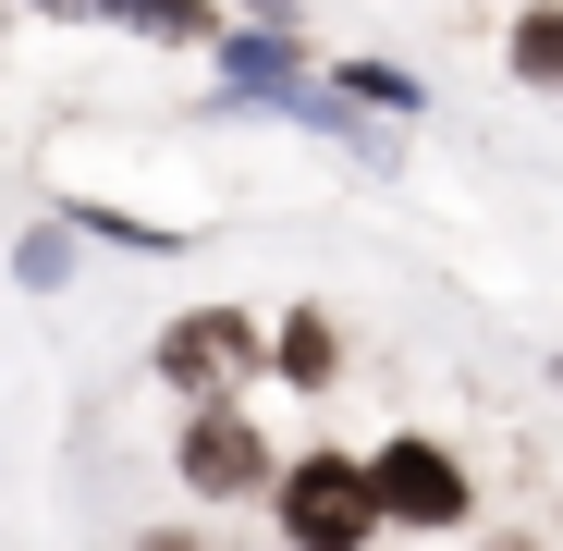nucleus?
<instances>
[{
  "label": "nucleus",
  "instance_id": "nucleus-1",
  "mask_svg": "<svg viewBox=\"0 0 563 551\" xmlns=\"http://www.w3.org/2000/svg\"><path fill=\"white\" fill-rule=\"evenodd\" d=\"M269 515L295 527L307 551H355L367 527H393L380 466H355V453H307V466H282V478H269Z\"/></svg>",
  "mask_w": 563,
  "mask_h": 551
},
{
  "label": "nucleus",
  "instance_id": "nucleus-2",
  "mask_svg": "<svg viewBox=\"0 0 563 551\" xmlns=\"http://www.w3.org/2000/svg\"><path fill=\"white\" fill-rule=\"evenodd\" d=\"M172 478L197 491V503H245V491H269L282 466H269V441H257V417H245L233 393H197V417H184V441H172Z\"/></svg>",
  "mask_w": 563,
  "mask_h": 551
},
{
  "label": "nucleus",
  "instance_id": "nucleus-3",
  "mask_svg": "<svg viewBox=\"0 0 563 551\" xmlns=\"http://www.w3.org/2000/svg\"><path fill=\"white\" fill-rule=\"evenodd\" d=\"M147 367H159L172 393H233V381L269 367V331H257L245 307H184V319L147 343Z\"/></svg>",
  "mask_w": 563,
  "mask_h": 551
},
{
  "label": "nucleus",
  "instance_id": "nucleus-4",
  "mask_svg": "<svg viewBox=\"0 0 563 551\" xmlns=\"http://www.w3.org/2000/svg\"><path fill=\"white\" fill-rule=\"evenodd\" d=\"M367 466H380V503H393V527H465V466H453V453L441 441H380V453H367Z\"/></svg>",
  "mask_w": 563,
  "mask_h": 551
},
{
  "label": "nucleus",
  "instance_id": "nucleus-5",
  "mask_svg": "<svg viewBox=\"0 0 563 551\" xmlns=\"http://www.w3.org/2000/svg\"><path fill=\"white\" fill-rule=\"evenodd\" d=\"M269 367H282L295 393H331V367H343V331H331V307H295V319H282V331H269Z\"/></svg>",
  "mask_w": 563,
  "mask_h": 551
},
{
  "label": "nucleus",
  "instance_id": "nucleus-6",
  "mask_svg": "<svg viewBox=\"0 0 563 551\" xmlns=\"http://www.w3.org/2000/svg\"><path fill=\"white\" fill-rule=\"evenodd\" d=\"M74 233H86L74 209L37 221V233H13V283H25V295H62V283H74Z\"/></svg>",
  "mask_w": 563,
  "mask_h": 551
},
{
  "label": "nucleus",
  "instance_id": "nucleus-7",
  "mask_svg": "<svg viewBox=\"0 0 563 551\" xmlns=\"http://www.w3.org/2000/svg\"><path fill=\"white\" fill-rule=\"evenodd\" d=\"M49 13H111V25H147V37H209V0H49Z\"/></svg>",
  "mask_w": 563,
  "mask_h": 551
},
{
  "label": "nucleus",
  "instance_id": "nucleus-8",
  "mask_svg": "<svg viewBox=\"0 0 563 551\" xmlns=\"http://www.w3.org/2000/svg\"><path fill=\"white\" fill-rule=\"evenodd\" d=\"M221 74L245 86V99H269V86H295V37L257 25V37H221Z\"/></svg>",
  "mask_w": 563,
  "mask_h": 551
},
{
  "label": "nucleus",
  "instance_id": "nucleus-9",
  "mask_svg": "<svg viewBox=\"0 0 563 551\" xmlns=\"http://www.w3.org/2000/svg\"><path fill=\"white\" fill-rule=\"evenodd\" d=\"M503 49H515V74H527V86H551V99H563V0L515 13V37H503Z\"/></svg>",
  "mask_w": 563,
  "mask_h": 551
},
{
  "label": "nucleus",
  "instance_id": "nucleus-10",
  "mask_svg": "<svg viewBox=\"0 0 563 551\" xmlns=\"http://www.w3.org/2000/svg\"><path fill=\"white\" fill-rule=\"evenodd\" d=\"M331 86H343V99H355V111H393V123H405V111H429V86H417L405 62H343Z\"/></svg>",
  "mask_w": 563,
  "mask_h": 551
},
{
  "label": "nucleus",
  "instance_id": "nucleus-11",
  "mask_svg": "<svg viewBox=\"0 0 563 551\" xmlns=\"http://www.w3.org/2000/svg\"><path fill=\"white\" fill-rule=\"evenodd\" d=\"M74 221L99 233V245H135V257H184V233H172V221H135V209H99V197H74Z\"/></svg>",
  "mask_w": 563,
  "mask_h": 551
}]
</instances>
